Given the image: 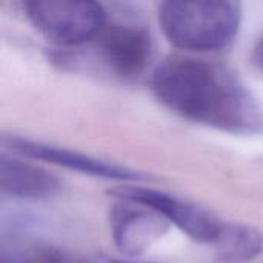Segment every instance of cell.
Returning a JSON list of instances; mask_svg holds the SVG:
<instances>
[{"instance_id":"obj_10","label":"cell","mask_w":263,"mask_h":263,"mask_svg":"<svg viewBox=\"0 0 263 263\" xmlns=\"http://www.w3.org/2000/svg\"><path fill=\"white\" fill-rule=\"evenodd\" d=\"M32 263H92L71 251L51 245H34L29 248Z\"/></svg>"},{"instance_id":"obj_13","label":"cell","mask_w":263,"mask_h":263,"mask_svg":"<svg viewBox=\"0 0 263 263\" xmlns=\"http://www.w3.org/2000/svg\"><path fill=\"white\" fill-rule=\"evenodd\" d=\"M92 263H133V262H125V260H117V259H109V257H99V259H96Z\"/></svg>"},{"instance_id":"obj_6","label":"cell","mask_w":263,"mask_h":263,"mask_svg":"<svg viewBox=\"0 0 263 263\" xmlns=\"http://www.w3.org/2000/svg\"><path fill=\"white\" fill-rule=\"evenodd\" d=\"M96 40L103 65L120 79L140 77L153 59L151 35L139 25H106Z\"/></svg>"},{"instance_id":"obj_12","label":"cell","mask_w":263,"mask_h":263,"mask_svg":"<svg viewBox=\"0 0 263 263\" xmlns=\"http://www.w3.org/2000/svg\"><path fill=\"white\" fill-rule=\"evenodd\" d=\"M254 60H256V65L263 71V34L256 46V51H254Z\"/></svg>"},{"instance_id":"obj_11","label":"cell","mask_w":263,"mask_h":263,"mask_svg":"<svg viewBox=\"0 0 263 263\" xmlns=\"http://www.w3.org/2000/svg\"><path fill=\"white\" fill-rule=\"evenodd\" d=\"M0 263H32L29 248L23 250L17 243H11V245L3 243L0 251Z\"/></svg>"},{"instance_id":"obj_5","label":"cell","mask_w":263,"mask_h":263,"mask_svg":"<svg viewBox=\"0 0 263 263\" xmlns=\"http://www.w3.org/2000/svg\"><path fill=\"white\" fill-rule=\"evenodd\" d=\"M109 206V230L117 250L137 257L151 250L170 230V222L151 206L112 197Z\"/></svg>"},{"instance_id":"obj_3","label":"cell","mask_w":263,"mask_h":263,"mask_svg":"<svg viewBox=\"0 0 263 263\" xmlns=\"http://www.w3.org/2000/svg\"><path fill=\"white\" fill-rule=\"evenodd\" d=\"M23 9L45 39L62 46L86 43L106 26V11L97 2L29 0Z\"/></svg>"},{"instance_id":"obj_8","label":"cell","mask_w":263,"mask_h":263,"mask_svg":"<svg viewBox=\"0 0 263 263\" xmlns=\"http://www.w3.org/2000/svg\"><path fill=\"white\" fill-rule=\"evenodd\" d=\"M62 182L49 171L6 153L0 157V190L3 196L20 200H42L52 197Z\"/></svg>"},{"instance_id":"obj_9","label":"cell","mask_w":263,"mask_h":263,"mask_svg":"<svg viewBox=\"0 0 263 263\" xmlns=\"http://www.w3.org/2000/svg\"><path fill=\"white\" fill-rule=\"evenodd\" d=\"M213 250L217 259L223 262H245L254 259L263 251V233L247 223L223 222L213 243Z\"/></svg>"},{"instance_id":"obj_7","label":"cell","mask_w":263,"mask_h":263,"mask_svg":"<svg viewBox=\"0 0 263 263\" xmlns=\"http://www.w3.org/2000/svg\"><path fill=\"white\" fill-rule=\"evenodd\" d=\"M8 146L12 149V153L22 156V157H31L35 160H43L46 163H52L55 166H62L66 170L79 171L86 176L108 179V180H117V182H133L134 185L139 182H145L149 179V176L134 171L131 168L97 159L74 149L55 146L51 143L35 142L23 137H9L6 140Z\"/></svg>"},{"instance_id":"obj_4","label":"cell","mask_w":263,"mask_h":263,"mask_svg":"<svg viewBox=\"0 0 263 263\" xmlns=\"http://www.w3.org/2000/svg\"><path fill=\"white\" fill-rule=\"evenodd\" d=\"M109 196L151 206L190 239L208 247H213L225 222L210 210L194 202L148 186L120 185L112 188Z\"/></svg>"},{"instance_id":"obj_1","label":"cell","mask_w":263,"mask_h":263,"mask_svg":"<svg viewBox=\"0 0 263 263\" xmlns=\"http://www.w3.org/2000/svg\"><path fill=\"white\" fill-rule=\"evenodd\" d=\"M153 91L163 106L190 122L230 134H263L262 102L217 62L170 55L154 69Z\"/></svg>"},{"instance_id":"obj_2","label":"cell","mask_w":263,"mask_h":263,"mask_svg":"<svg viewBox=\"0 0 263 263\" xmlns=\"http://www.w3.org/2000/svg\"><path fill=\"white\" fill-rule=\"evenodd\" d=\"M157 15L171 45L186 52H213L236 39L242 23V5L231 0H171L159 5Z\"/></svg>"}]
</instances>
